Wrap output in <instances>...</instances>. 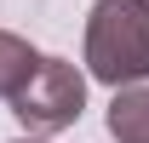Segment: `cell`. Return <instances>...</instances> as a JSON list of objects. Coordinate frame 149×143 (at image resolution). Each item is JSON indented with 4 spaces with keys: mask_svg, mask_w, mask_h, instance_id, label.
<instances>
[{
    "mask_svg": "<svg viewBox=\"0 0 149 143\" xmlns=\"http://www.w3.org/2000/svg\"><path fill=\"white\" fill-rule=\"evenodd\" d=\"M109 132L120 143H149V86H120V92H115Z\"/></svg>",
    "mask_w": 149,
    "mask_h": 143,
    "instance_id": "obj_4",
    "label": "cell"
},
{
    "mask_svg": "<svg viewBox=\"0 0 149 143\" xmlns=\"http://www.w3.org/2000/svg\"><path fill=\"white\" fill-rule=\"evenodd\" d=\"M12 143H46V137H12Z\"/></svg>",
    "mask_w": 149,
    "mask_h": 143,
    "instance_id": "obj_5",
    "label": "cell"
},
{
    "mask_svg": "<svg viewBox=\"0 0 149 143\" xmlns=\"http://www.w3.org/2000/svg\"><path fill=\"white\" fill-rule=\"evenodd\" d=\"M40 63H46V57H40L23 35L0 29V97H23V92H29V80L40 74Z\"/></svg>",
    "mask_w": 149,
    "mask_h": 143,
    "instance_id": "obj_3",
    "label": "cell"
},
{
    "mask_svg": "<svg viewBox=\"0 0 149 143\" xmlns=\"http://www.w3.org/2000/svg\"><path fill=\"white\" fill-rule=\"evenodd\" d=\"M80 109H86V74L74 69L69 57H46L40 74L29 80V92L12 97V115H17L35 137L74 126V120H80Z\"/></svg>",
    "mask_w": 149,
    "mask_h": 143,
    "instance_id": "obj_2",
    "label": "cell"
},
{
    "mask_svg": "<svg viewBox=\"0 0 149 143\" xmlns=\"http://www.w3.org/2000/svg\"><path fill=\"white\" fill-rule=\"evenodd\" d=\"M86 74L103 86L149 80V0H97L86 17Z\"/></svg>",
    "mask_w": 149,
    "mask_h": 143,
    "instance_id": "obj_1",
    "label": "cell"
}]
</instances>
